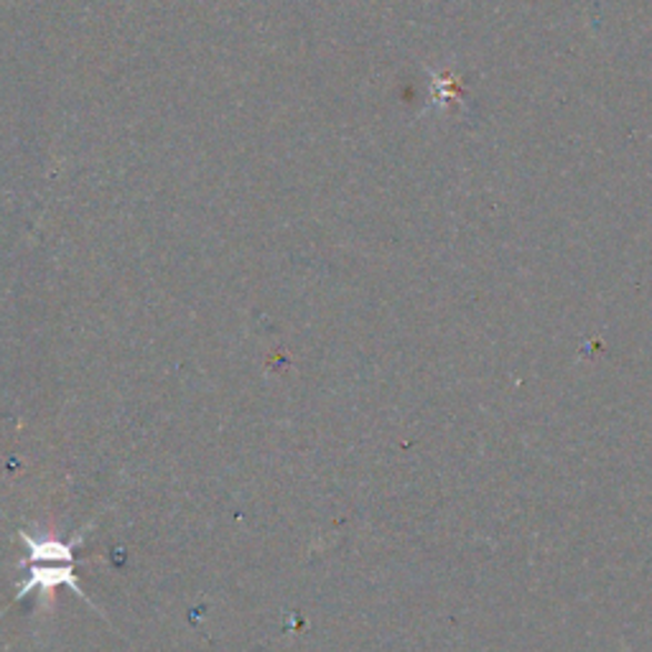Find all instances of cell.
<instances>
[{
	"instance_id": "cell-1",
	"label": "cell",
	"mask_w": 652,
	"mask_h": 652,
	"mask_svg": "<svg viewBox=\"0 0 652 652\" xmlns=\"http://www.w3.org/2000/svg\"><path fill=\"white\" fill-rule=\"evenodd\" d=\"M21 541L29 548V559L21 561V569H29V573H26L19 594H16V602H21L31 591H39V604L47 606L49 596L54 594L57 586H69L74 594L82 596L84 604L92 606L90 596L80 589L74 576V548L82 543V533L72 543L62 541L54 533H21Z\"/></svg>"
}]
</instances>
